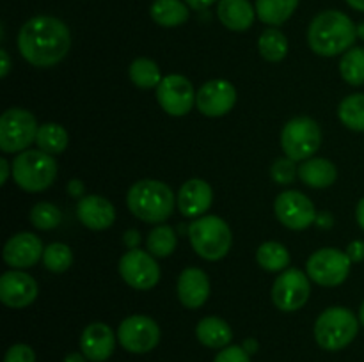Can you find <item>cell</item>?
Segmentation results:
<instances>
[{
    "label": "cell",
    "mask_w": 364,
    "mask_h": 362,
    "mask_svg": "<svg viewBox=\"0 0 364 362\" xmlns=\"http://www.w3.org/2000/svg\"><path fill=\"white\" fill-rule=\"evenodd\" d=\"M322 131L311 117H295L281 131V148L288 158L309 160L320 148Z\"/></svg>",
    "instance_id": "52a82bcc"
},
{
    "label": "cell",
    "mask_w": 364,
    "mask_h": 362,
    "mask_svg": "<svg viewBox=\"0 0 364 362\" xmlns=\"http://www.w3.org/2000/svg\"><path fill=\"white\" fill-rule=\"evenodd\" d=\"M358 38H361L364 41V21H363V23L358 25Z\"/></svg>",
    "instance_id": "f907efd6"
},
{
    "label": "cell",
    "mask_w": 364,
    "mask_h": 362,
    "mask_svg": "<svg viewBox=\"0 0 364 362\" xmlns=\"http://www.w3.org/2000/svg\"><path fill=\"white\" fill-rule=\"evenodd\" d=\"M217 16L224 27L242 32L251 27L256 11L249 0H220L217 6Z\"/></svg>",
    "instance_id": "7402d4cb"
},
{
    "label": "cell",
    "mask_w": 364,
    "mask_h": 362,
    "mask_svg": "<svg viewBox=\"0 0 364 362\" xmlns=\"http://www.w3.org/2000/svg\"><path fill=\"white\" fill-rule=\"evenodd\" d=\"M258 50L263 59L270 62H279L288 53V41L284 34L277 28H267L258 39Z\"/></svg>",
    "instance_id": "f1b7e54d"
},
{
    "label": "cell",
    "mask_w": 364,
    "mask_h": 362,
    "mask_svg": "<svg viewBox=\"0 0 364 362\" xmlns=\"http://www.w3.org/2000/svg\"><path fill=\"white\" fill-rule=\"evenodd\" d=\"M299 177L311 188H327L336 181L338 170L333 162L326 158L304 160L299 167Z\"/></svg>",
    "instance_id": "603a6c76"
},
{
    "label": "cell",
    "mask_w": 364,
    "mask_h": 362,
    "mask_svg": "<svg viewBox=\"0 0 364 362\" xmlns=\"http://www.w3.org/2000/svg\"><path fill=\"white\" fill-rule=\"evenodd\" d=\"M348 6L355 11H363L364 13V0H347Z\"/></svg>",
    "instance_id": "681fc988"
},
{
    "label": "cell",
    "mask_w": 364,
    "mask_h": 362,
    "mask_svg": "<svg viewBox=\"0 0 364 362\" xmlns=\"http://www.w3.org/2000/svg\"><path fill=\"white\" fill-rule=\"evenodd\" d=\"M149 14L162 27H178L188 20V7L181 0H155Z\"/></svg>",
    "instance_id": "d4e9b609"
},
{
    "label": "cell",
    "mask_w": 364,
    "mask_h": 362,
    "mask_svg": "<svg viewBox=\"0 0 364 362\" xmlns=\"http://www.w3.org/2000/svg\"><path fill=\"white\" fill-rule=\"evenodd\" d=\"M358 38V27L345 13L329 9L320 13L308 28L309 48L322 57L348 52Z\"/></svg>",
    "instance_id": "7a4b0ae2"
},
{
    "label": "cell",
    "mask_w": 364,
    "mask_h": 362,
    "mask_svg": "<svg viewBox=\"0 0 364 362\" xmlns=\"http://www.w3.org/2000/svg\"><path fill=\"white\" fill-rule=\"evenodd\" d=\"M18 48L32 66H55L71 48L70 28L59 18L34 16L20 28Z\"/></svg>",
    "instance_id": "6da1fadb"
},
{
    "label": "cell",
    "mask_w": 364,
    "mask_h": 362,
    "mask_svg": "<svg viewBox=\"0 0 364 362\" xmlns=\"http://www.w3.org/2000/svg\"><path fill=\"white\" fill-rule=\"evenodd\" d=\"M299 0H256V14L267 25H281L295 13Z\"/></svg>",
    "instance_id": "484cf974"
},
{
    "label": "cell",
    "mask_w": 364,
    "mask_h": 362,
    "mask_svg": "<svg viewBox=\"0 0 364 362\" xmlns=\"http://www.w3.org/2000/svg\"><path fill=\"white\" fill-rule=\"evenodd\" d=\"M338 117L350 130L364 131V92L347 96L338 106Z\"/></svg>",
    "instance_id": "f546056e"
},
{
    "label": "cell",
    "mask_w": 364,
    "mask_h": 362,
    "mask_svg": "<svg viewBox=\"0 0 364 362\" xmlns=\"http://www.w3.org/2000/svg\"><path fill=\"white\" fill-rule=\"evenodd\" d=\"M244 350L247 351L249 355L255 353V351L258 350V343H256L255 339H247V341H245V343H244Z\"/></svg>",
    "instance_id": "7dc6e473"
},
{
    "label": "cell",
    "mask_w": 364,
    "mask_h": 362,
    "mask_svg": "<svg viewBox=\"0 0 364 362\" xmlns=\"http://www.w3.org/2000/svg\"><path fill=\"white\" fill-rule=\"evenodd\" d=\"M213 192L206 181L188 180L178 192V208L183 216H201L212 206Z\"/></svg>",
    "instance_id": "ffe728a7"
},
{
    "label": "cell",
    "mask_w": 364,
    "mask_h": 362,
    "mask_svg": "<svg viewBox=\"0 0 364 362\" xmlns=\"http://www.w3.org/2000/svg\"><path fill=\"white\" fill-rule=\"evenodd\" d=\"M359 322L347 307H329L315 323V339L323 350L336 351L348 346L355 339Z\"/></svg>",
    "instance_id": "8992f818"
},
{
    "label": "cell",
    "mask_w": 364,
    "mask_h": 362,
    "mask_svg": "<svg viewBox=\"0 0 364 362\" xmlns=\"http://www.w3.org/2000/svg\"><path fill=\"white\" fill-rule=\"evenodd\" d=\"M350 258L338 248H320L308 259V277L320 286H340L350 273Z\"/></svg>",
    "instance_id": "9c48e42d"
},
{
    "label": "cell",
    "mask_w": 364,
    "mask_h": 362,
    "mask_svg": "<svg viewBox=\"0 0 364 362\" xmlns=\"http://www.w3.org/2000/svg\"><path fill=\"white\" fill-rule=\"evenodd\" d=\"M36 144L48 155H60L68 148V131L57 123H45L39 126Z\"/></svg>",
    "instance_id": "83f0119b"
},
{
    "label": "cell",
    "mask_w": 364,
    "mask_h": 362,
    "mask_svg": "<svg viewBox=\"0 0 364 362\" xmlns=\"http://www.w3.org/2000/svg\"><path fill=\"white\" fill-rule=\"evenodd\" d=\"M64 362H85V355L84 353H70V355H66Z\"/></svg>",
    "instance_id": "c3c4849f"
},
{
    "label": "cell",
    "mask_w": 364,
    "mask_h": 362,
    "mask_svg": "<svg viewBox=\"0 0 364 362\" xmlns=\"http://www.w3.org/2000/svg\"><path fill=\"white\" fill-rule=\"evenodd\" d=\"M119 273L134 290H151L160 279V268L155 258L141 248H130L119 261Z\"/></svg>",
    "instance_id": "4fadbf2b"
},
{
    "label": "cell",
    "mask_w": 364,
    "mask_h": 362,
    "mask_svg": "<svg viewBox=\"0 0 364 362\" xmlns=\"http://www.w3.org/2000/svg\"><path fill=\"white\" fill-rule=\"evenodd\" d=\"M237 103V91L228 80H210L196 94L199 112L208 117L226 116Z\"/></svg>",
    "instance_id": "9a60e30c"
},
{
    "label": "cell",
    "mask_w": 364,
    "mask_h": 362,
    "mask_svg": "<svg viewBox=\"0 0 364 362\" xmlns=\"http://www.w3.org/2000/svg\"><path fill=\"white\" fill-rule=\"evenodd\" d=\"M347 254H348V258H350L352 263H361L364 259V241H361V240L352 241L347 248Z\"/></svg>",
    "instance_id": "f35d334b"
},
{
    "label": "cell",
    "mask_w": 364,
    "mask_h": 362,
    "mask_svg": "<svg viewBox=\"0 0 364 362\" xmlns=\"http://www.w3.org/2000/svg\"><path fill=\"white\" fill-rule=\"evenodd\" d=\"M77 215L85 227L92 231H103L116 220V209L109 199L102 195H85L78 201Z\"/></svg>",
    "instance_id": "d6986e66"
},
{
    "label": "cell",
    "mask_w": 364,
    "mask_h": 362,
    "mask_svg": "<svg viewBox=\"0 0 364 362\" xmlns=\"http://www.w3.org/2000/svg\"><path fill=\"white\" fill-rule=\"evenodd\" d=\"M36 117L25 109H9L0 117V148L6 153L25 151L38 137Z\"/></svg>",
    "instance_id": "ba28073f"
},
{
    "label": "cell",
    "mask_w": 364,
    "mask_h": 362,
    "mask_svg": "<svg viewBox=\"0 0 364 362\" xmlns=\"http://www.w3.org/2000/svg\"><path fill=\"white\" fill-rule=\"evenodd\" d=\"M359 322H361L363 325H364V302H363L361 309H359Z\"/></svg>",
    "instance_id": "816d5d0a"
},
{
    "label": "cell",
    "mask_w": 364,
    "mask_h": 362,
    "mask_svg": "<svg viewBox=\"0 0 364 362\" xmlns=\"http://www.w3.org/2000/svg\"><path fill=\"white\" fill-rule=\"evenodd\" d=\"M196 336H198L199 343L208 348H226L233 339L230 325L217 316L203 318L196 327Z\"/></svg>",
    "instance_id": "cb8c5ba5"
},
{
    "label": "cell",
    "mask_w": 364,
    "mask_h": 362,
    "mask_svg": "<svg viewBox=\"0 0 364 362\" xmlns=\"http://www.w3.org/2000/svg\"><path fill=\"white\" fill-rule=\"evenodd\" d=\"M0 172H2V177H0V185L7 183V177H9V172H13V165H9L6 158L0 160Z\"/></svg>",
    "instance_id": "b9f144b4"
},
{
    "label": "cell",
    "mask_w": 364,
    "mask_h": 362,
    "mask_svg": "<svg viewBox=\"0 0 364 362\" xmlns=\"http://www.w3.org/2000/svg\"><path fill=\"white\" fill-rule=\"evenodd\" d=\"M355 219H358V224L361 226V229L364 231V197L359 201L358 209H355Z\"/></svg>",
    "instance_id": "f6af8a7d"
},
{
    "label": "cell",
    "mask_w": 364,
    "mask_h": 362,
    "mask_svg": "<svg viewBox=\"0 0 364 362\" xmlns=\"http://www.w3.org/2000/svg\"><path fill=\"white\" fill-rule=\"evenodd\" d=\"M68 190H70L71 195H82V192H84V187H82L80 181L73 180L70 185H68Z\"/></svg>",
    "instance_id": "ee69618b"
},
{
    "label": "cell",
    "mask_w": 364,
    "mask_h": 362,
    "mask_svg": "<svg viewBox=\"0 0 364 362\" xmlns=\"http://www.w3.org/2000/svg\"><path fill=\"white\" fill-rule=\"evenodd\" d=\"M276 216L288 229L302 231L316 220V209L311 199L299 190H287L277 195Z\"/></svg>",
    "instance_id": "7c38bea8"
},
{
    "label": "cell",
    "mask_w": 364,
    "mask_h": 362,
    "mask_svg": "<svg viewBox=\"0 0 364 362\" xmlns=\"http://www.w3.org/2000/svg\"><path fill=\"white\" fill-rule=\"evenodd\" d=\"M4 362H36L34 350H32L28 344H13V346L6 351Z\"/></svg>",
    "instance_id": "8d00e7d4"
},
{
    "label": "cell",
    "mask_w": 364,
    "mask_h": 362,
    "mask_svg": "<svg viewBox=\"0 0 364 362\" xmlns=\"http://www.w3.org/2000/svg\"><path fill=\"white\" fill-rule=\"evenodd\" d=\"M60 219H63V215H60L59 208L52 204V202H38L31 209V222L38 229H53V227L59 226Z\"/></svg>",
    "instance_id": "e575fe53"
},
{
    "label": "cell",
    "mask_w": 364,
    "mask_h": 362,
    "mask_svg": "<svg viewBox=\"0 0 364 362\" xmlns=\"http://www.w3.org/2000/svg\"><path fill=\"white\" fill-rule=\"evenodd\" d=\"M73 263V252L66 243H50L43 254V265L53 273H63Z\"/></svg>",
    "instance_id": "836d02e7"
},
{
    "label": "cell",
    "mask_w": 364,
    "mask_h": 362,
    "mask_svg": "<svg viewBox=\"0 0 364 362\" xmlns=\"http://www.w3.org/2000/svg\"><path fill=\"white\" fill-rule=\"evenodd\" d=\"M311 284L308 275L297 268H288L281 273L272 286V300L284 312L299 311L308 302Z\"/></svg>",
    "instance_id": "8fae6325"
},
{
    "label": "cell",
    "mask_w": 364,
    "mask_h": 362,
    "mask_svg": "<svg viewBox=\"0 0 364 362\" xmlns=\"http://www.w3.org/2000/svg\"><path fill=\"white\" fill-rule=\"evenodd\" d=\"M0 59H2V67H0V77H7L11 70V60L6 50H0Z\"/></svg>",
    "instance_id": "7bdbcfd3"
},
{
    "label": "cell",
    "mask_w": 364,
    "mask_h": 362,
    "mask_svg": "<svg viewBox=\"0 0 364 362\" xmlns=\"http://www.w3.org/2000/svg\"><path fill=\"white\" fill-rule=\"evenodd\" d=\"M340 73L343 80L350 85L364 84V48L355 46L350 48L340 62Z\"/></svg>",
    "instance_id": "1f68e13d"
},
{
    "label": "cell",
    "mask_w": 364,
    "mask_h": 362,
    "mask_svg": "<svg viewBox=\"0 0 364 362\" xmlns=\"http://www.w3.org/2000/svg\"><path fill=\"white\" fill-rule=\"evenodd\" d=\"M188 238L192 248L206 261L223 259L230 252L233 241L230 226L217 215L199 216L194 220L188 226Z\"/></svg>",
    "instance_id": "277c9868"
},
{
    "label": "cell",
    "mask_w": 364,
    "mask_h": 362,
    "mask_svg": "<svg viewBox=\"0 0 364 362\" xmlns=\"http://www.w3.org/2000/svg\"><path fill=\"white\" fill-rule=\"evenodd\" d=\"M117 339L130 353H148L159 344L160 329L149 316H128L117 329Z\"/></svg>",
    "instance_id": "30bf717a"
},
{
    "label": "cell",
    "mask_w": 364,
    "mask_h": 362,
    "mask_svg": "<svg viewBox=\"0 0 364 362\" xmlns=\"http://www.w3.org/2000/svg\"><path fill=\"white\" fill-rule=\"evenodd\" d=\"M256 261L267 272H281L290 265V252L277 241H265L256 252Z\"/></svg>",
    "instance_id": "4316f807"
},
{
    "label": "cell",
    "mask_w": 364,
    "mask_h": 362,
    "mask_svg": "<svg viewBox=\"0 0 364 362\" xmlns=\"http://www.w3.org/2000/svg\"><path fill=\"white\" fill-rule=\"evenodd\" d=\"M213 362H251L244 346H226L219 351Z\"/></svg>",
    "instance_id": "74e56055"
},
{
    "label": "cell",
    "mask_w": 364,
    "mask_h": 362,
    "mask_svg": "<svg viewBox=\"0 0 364 362\" xmlns=\"http://www.w3.org/2000/svg\"><path fill=\"white\" fill-rule=\"evenodd\" d=\"M45 254L41 240L32 233H18L4 245V261L13 268H31Z\"/></svg>",
    "instance_id": "e0dca14e"
},
{
    "label": "cell",
    "mask_w": 364,
    "mask_h": 362,
    "mask_svg": "<svg viewBox=\"0 0 364 362\" xmlns=\"http://www.w3.org/2000/svg\"><path fill=\"white\" fill-rule=\"evenodd\" d=\"M316 222H318L322 227H331L333 226V216L327 215V213H322L320 216H316Z\"/></svg>",
    "instance_id": "bcb514c9"
},
{
    "label": "cell",
    "mask_w": 364,
    "mask_h": 362,
    "mask_svg": "<svg viewBox=\"0 0 364 362\" xmlns=\"http://www.w3.org/2000/svg\"><path fill=\"white\" fill-rule=\"evenodd\" d=\"M80 348L87 361H107L114 353V348H116V337H114L112 329L105 323H91L82 332Z\"/></svg>",
    "instance_id": "ac0fdd59"
},
{
    "label": "cell",
    "mask_w": 364,
    "mask_h": 362,
    "mask_svg": "<svg viewBox=\"0 0 364 362\" xmlns=\"http://www.w3.org/2000/svg\"><path fill=\"white\" fill-rule=\"evenodd\" d=\"M156 99L169 116H185L196 103V92L191 80L183 75H167L156 87Z\"/></svg>",
    "instance_id": "5bb4252c"
},
{
    "label": "cell",
    "mask_w": 364,
    "mask_h": 362,
    "mask_svg": "<svg viewBox=\"0 0 364 362\" xmlns=\"http://www.w3.org/2000/svg\"><path fill=\"white\" fill-rule=\"evenodd\" d=\"M176 248V233L169 226H156L148 236L149 254L156 258H167Z\"/></svg>",
    "instance_id": "d6a6232c"
},
{
    "label": "cell",
    "mask_w": 364,
    "mask_h": 362,
    "mask_svg": "<svg viewBox=\"0 0 364 362\" xmlns=\"http://www.w3.org/2000/svg\"><path fill=\"white\" fill-rule=\"evenodd\" d=\"M213 2H217V0H185V4H187L188 7H192V9H196V11L206 9V7L212 6Z\"/></svg>",
    "instance_id": "60d3db41"
},
{
    "label": "cell",
    "mask_w": 364,
    "mask_h": 362,
    "mask_svg": "<svg viewBox=\"0 0 364 362\" xmlns=\"http://www.w3.org/2000/svg\"><path fill=\"white\" fill-rule=\"evenodd\" d=\"M210 295V279L203 270L185 268L178 279V297L187 309H199Z\"/></svg>",
    "instance_id": "44dd1931"
},
{
    "label": "cell",
    "mask_w": 364,
    "mask_h": 362,
    "mask_svg": "<svg viewBox=\"0 0 364 362\" xmlns=\"http://www.w3.org/2000/svg\"><path fill=\"white\" fill-rule=\"evenodd\" d=\"M127 204L137 219L149 224H160L173 215L174 194L171 187L162 181L141 180L128 190Z\"/></svg>",
    "instance_id": "3957f363"
},
{
    "label": "cell",
    "mask_w": 364,
    "mask_h": 362,
    "mask_svg": "<svg viewBox=\"0 0 364 362\" xmlns=\"http://www.w3.org/2000/svg\"><path fill=\"white\" fill-rule=\"evenodd\" d=\"M274 181L279 185H288L295 180L297 176V167H295V160L291 158H279L274 162L272 169H270Z\"/></svg>",
    "instance_id": "d590c367"
},
{
    "label": "cell",
    "mask_w": 364,
    "mask_h": 362,
    "mask_svg": "<svg viewBox=\"0 0 364 362\" xmlns=\"http://www.w3.org/2000/svg\"><path fill=\"white\" fill-rule=\"evenodd\" d=\"M124 243L128 245V248H137V245L141 243V234L135 229H130L124 233Z\"/></svg>",
    "instance_id": "ab89813d"
},
{
    "label": "cell",
    "mask_w": 364,
    "mask_h": 362,
    "mask_svg": "<svg viewBox=\"0 0 364 362\" xmlns=\"http://www.w3.org/2000/svg\"><path fill=\"white\" fill-rule=\"evenodd\" d=\"M13 177L27 192L46 190L57 177V162L41 149H25L14 158Z\"/></svg>",
    "instance_id": "5b68a950"
},
{
    "label": "cell",
    "mask_w": 364,
    "mask_h": 362,
    "mask_svg": "<svg viewBox=\"0 0 364 362\" xmlns=\"http://www.w3.org/2000/svg\"><path fill=\"white\" fill-rule=\"evenodd\" d=\"M38 297V283L28 273L9 270L0 277V300L7 307L23 309Z\"/></svg>",
    "instance_id": "2e32d148"
},
{
    "label": "cell",
    "mask_w": 364,
    "mask_h": 362,
    "mask_svg": "<svg viewBox=\"0 0 364 362\" xmlns=\"http://www.w3.org/2000/svg\"><path fill=\"white\" fill-rule=\"evenodd\" d=\"M130 80L137 85L139 89H153L159 87L160 82H162V77H160V70L156 66L155 60L146 59V57H141V59H135L130 66Z\"/></svg>",
    "instance_id": "4dcf8cb0"
}]
</instances>
